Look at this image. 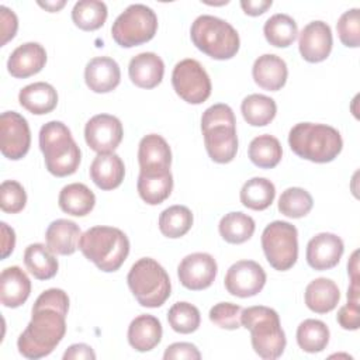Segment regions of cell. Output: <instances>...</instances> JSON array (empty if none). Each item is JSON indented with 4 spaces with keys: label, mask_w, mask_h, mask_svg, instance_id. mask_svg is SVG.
<instances>
[{
    "label": "cell",
    "mask_w": 360,
    "mask_h": 360,
    "mask_svg": "<svg viewBox=\"0 0 360 360\" xmlns=\"http://www.w3.org/2000/svg\"><path fill=\"white\" fill-rule=\"evenodd\" d=\"M69 297L60 288L45 290L32 305L31 321L18 336L20 354L37 360L53 352L66 333Z\"/></svg>",
    "instance_id": "6da1fadb"
},
{
    "label": "cell",
    "mask_w": 360,
    "mask_h": 360,
    "mask_svg": "<svg viewBox=\"0 0 360 360\" xmlns=\"http://www.w3.org/2000/svg\"><path fill=\"white\" fill-rule=\"evenodd\" d=\"M218 273L215 259L210 253L195 252L187 255L177 267V277L183 287L200 291L208 288Z\"/></svg>",
    "instance_id": "5bb4252c"
},
{
    "label": "cell",
    "mask_w": 360,
    "mask_h": 360,
    "mask_svg": "<svg viewBox=\"0 0 360 360\" xmlns=\"http://www.w3.org/2000/svg\"><path fill=\"white\" fill-rule=\"evenodd\" d=\"M158 31V15L141 3L128 6L112 22V39L122 48H132L150 41Z\"/></svg>",
    "instance_id": "ba28073f"
},
{
    "label": "cell",
    "mask_w": 360,
    "mask_h": 360,
    "mask_svg": "<svg viewBox=\"0 0 360 360\" xmlns=\"http://www.w3.org/2000/svg\"><path fill=\"white\" fill-rule=\"evenodd\" d=\"M163 359L165 360H174V359L200 360L201 359V353L197 349V346L193 345V343L177 342V343H172L170 346L166 347Z\"/></svg>",
    "instance_id": "bcb514c9"
},
{
    "label": "cell",
    "mask_w": 360,
    "mask_h": 360,
    "mask_svg": "<svg viewBox=\"0 0 360 360\" xmlns=\"http://www.w3.org/2000/svg\"><path fill=\"white\" fill-rule=\"evenodd\" d=\"M240 315L242 308L240 305L232 302H218L210 309V321L217 326L228 330H235L240 328Z\"/></svg>",
    "instance_id": "ee69618b"
},
{
    "label": "cell",
    "mask_w": 360,
    "mask_h": 360,
    "mask_svg": "<svg viewBox=\"0 0 360 360\" xmlns=\"http://www.w3.org/2000/svg\"><path fill=\"white\" fill-rule=\"evenodd\" d=\"M90 179L93 180V183L104 190H114L117 188L125 176V166L122 159L114 153H98L91 165H90Z\"/></svg>",
    "instance_id": "7402d4cb"
},
{
    "label": "cell",
    "mask_w": 360,
    "mask_h": 360,
    "mask_svg": "<svg viewBox=\"0 0 360 360\" xmlns=\"http://www.w3.org/2000/svg\"><path fill=\"white\" fill-rule=\"evenodd\" d=\"M66 4L65 0H59V1H38V6L48 10L49 13H55V11H59L63 6Z\"/></svg>",
    "instance_id": "f5cc1de1"
},
{
    "label": "cell",
    "mask_w": 360,
    "mask_h": 360,
    "mask_svg": "<svg viewBox=\"0 0 360 360\" xmlns=\"http://www.w3.org/2000/svg\"><path fill=\"white\" fill-rule=\"evenodd\" d=\"M31 146L27 120L15 111H4L0 117V149L10 160L22 159Z\"/></svg>",
    "instance_id": "8fae6325"
},
{
    "label": "cell",
    "mask_w": 360,
    "mask_h": 360,
    "mask_svg": "<svg viewBox=\"0 0 360 360\" xmlns=\"http://www.w3.org/2000/svg\"><path fill=\"white\" fill-rule=\"evenodd\" d=\"M240 202L250 210L263 211L271 205L276 197L274 184L266 177H253L240 188Z\"/></svg>",
    "instance_id": "836d02e7"
},
{
    "label": "cell",
    "mask_w": 360,
    "mask_h": 360,
    "mask_svg": "<svg viewBox=\"0 0 360 360\" xmlns=\"http://www.w3.org/2000/svg\"><path fill=\"white\" fill-rule=\"evenodd\" d=\"M27 204V193L15 180H4L0 186V207L7 214H17Z\"/></svg>",
    "instance_id": "7bdbcfd3"
},
{
    "label": "cell",
    "mask_w": 360,
    "mask_h": 360,
    "mask_svg": "<svg viewBox=\"0 0 360 360\" xmlns=\"http://www.w3.org/2000/svg\"><path fill=\"white\" fill-rule=\"evenodd\" d=\"M31 281L18 266L6 267L0 276V301L7 308L21 307L30 297Z\"/></svg>",
    "instance_id": "cb8c5ba5"
},
{
    "label": "cell",
    "mask_w": 360,
    "mask_h": 360,
    "mask_svg": "<svg viewBox=\"0 0 360 360\" xmlns=\"http://www.w3.org/2000/svg\"><path fill=\"white\" fill-rule=\"evenodd\" d=\"M167 322L174 332L187 335L198 329L201 315L195 305L186 301H179L170 307L167 312Z\"/></svg>",
    "instance_id": "60d3db41"
},
{
    "label": "cell",
    "mask_w": 360,
    "mask_h": 360,
    "mask_svg": "<svg viewBox=\"0 0 360 360\" xmlns=\"http://www.w3.org/2000/svg\"><path fill=\"white\" fill-rule=\"evenodd\" d=\"M240 322L250 332L252 347L259 357L274 360L284 353L287 339L278 314L273 308L264 305L248 307L242 309Z\"/></svg>",
    "instance_id": "5b68a950"
},
{
    "label": "cell",
    "mask_w": 360,
    "mask_h": 360,
    "mask_svg": "<svg viewBox=\"0 0 360 360\" xmlns=\"http://www.w3.org/2000/svg\"><path fill=\"white\" fill-rule=\"evenodd\" d=\"M108 10L104 1L80 0L72 8V20L83 31H94L104 25Z\"/></svg>",
    "instance_id": "74e56055"
},
{
    "label": "cell",
    "mask_w": 360,
    "mask_h": 360,
    "mask_svg": "<svg viewBox=\"0 0 360 360\" xmlns=\"http://www.w3.org/2000/svg\"><path fill=\"white\" fill-rule=\"evenodd\" d=\"M131 82L141 89H153L160 84L165 75V63L155 52H141L128 65Z\"/></svg>",
    "instance_id": "ffe728a7"
},
{
    "label": "cell",
    "mask_w": 360,
    "mask_h": 360,
    "mask_svg": "<svg viewBox=\"0 0 360 360\" xmlns=\"http://www.w3.org/2000/svg\"><path fill=\"white\" fill-rule=\"evenodd\" d=\"M333 45L330 27L321 21L308 22L298 37V49L304 60L309 63H318L325 60Z\"/></svg>",
    "instance_id": "9a60e30c"
},
{
    "label": "cell",
    "mask_w": 360,
    "mask_h": 360,
    "mask_svg": "<svg viewBox=\"0 0 360 360\" xmlns=\"http://www.w3.org/2000/svg\"><path fill=\"white\" fill-rule=\"evenodd\" d=\"M204 145L211 160L229 163L238 152L236 125H215L202 131Z\"/></svg>",
    "instance_id": "ac0fdd59"
},
{
    "label": "cell",
    "mask_w": 360,
    "mask_h": 360,
    "mask_svg": "<svg viewBox=\"0 0 360 360\" xmlns=\"http://www.w3.org/2000/svg\"><path fill=\"white\" fill-rule=\"evenodd\" d=\"M1 259H6L15 246V233L6 222H1Z\"/></svg>",
    "instance_id": "816d5d0a"
},
{
    "label": "cell",
    "mask_w": 360,
    "mask_h": 360,
    "mask_svg": "<svg viewBox=\"0 0 360 360\" xmlns=\"http://www.w3.org/2000/svg\"><path fill=\"white\" fill-rule=\"evenodd\" d=\"M225 288L231 295L248 298L259 294L266 284V271L255 260H239L225 274Z\"/></svg>",
    "instance_id": "7c38bea8"
},
{
    "label": "cell",
    "mask_w": 360,
    "mask_h": 360,
    "mask_svg": "<svg viewBox=\"0 0 360 360\" xmlns=\"http://www.w3.org/2000/svg\"><path fill=\"white\" fill-rule=\"evenodd\" d=\"M176 94L188 104H201L211 94V80L202 65L191 58L176 63L172 73Z\"/></svg>",
    "instance_id": "30bf717a"
},
{
    "label": "cell",
    "mask_w": 360,
    "mask_h": 360,
    "mask_svg": "<svg viewBox=\"0 0 360 360\" xmlns=\"http://www.w3.org/2000/svg\"><path fill=\"white\" fill-rule=\"evenodd\" d=\"M360 10L350 8L345 11L338 22L336 30L340 42L349 48H357L360 45Z\"/></svg>",
    "instance_id": "b9f144b4"
},
{
    "label": "cell",
    "mask_w": 360,
    "mask_h": 360,
    "mask_svg": "<svg viewBox=\"0 0 360 360\" xmlns=\"http://www.w3.org/2000/svg\"><path fill=\"white\" fill-rule=\"evenodd\" d=\"M18 28V18L15 15V13L6 7V6H0V30H1V46L6 45L10 39H13L15 37Z\"/></svg>",
    "instance_id": "c3c4849f"
},
{
    "label": "cell",
    "mask_w": 360,
    "mask_h": 360,
    "mask_svg": "<svg viewBox=\"0 0 360 360\" xmlns=\"http://www.w3.org/2000/svg\"><path fill=\"white\" fill-rule=\"evenodd\" d=\"M46 63V51L38 42H25L17 46L7 60V70L15 79H27L42 70Z\"/></svg>",
    "instance_id": "e0dca14e"
},
{
    "label": "cell",
    "mask_w": 360,
    "mask_h": 360,
    "mask_svg": "<svg viewBox=\"0 0 360 360\" xmlns=\"http://www.w3.org/2000/svg\"><path fill=\"white\" fill-rule=\"evenodd\" d=\"M18 101L31 114L44 115L58 105V93L52 84L35 82L20 90Z\"/></svg>",
    "instance_id": "f1b7e54d"
},
{
    "label": "cell",
    "mask_w": 360,
    "mask_h": 360,
    "mask_svg": "<svg viewBox=\"0 0 360 360\" xmlns=\"http://www.w3.org/2000/svg\"><path fill=\"white\" fill-rule=\"evenodd\" d=\"M193 226V214L186 205H172L159 215V231L170 239L184 236Z\"/></svg>",
    "instance_id": "f35d334b"
},
{
    "label": "cell",
    "mask_w": 360,
    "mask_h": 360,
    "mask_svg": "<svg viewBox=\"0 0 360 360\" xmlns=\"http://www.w3.org/2000/svg\"><path fill=\"white\" fill-rule=\"evenodd\" d=\"M127 283L136 301L146 308L162 307L172 292L169 274L152 257L136 260L128 271Z\"/></svg>",
    "instance_id": "52a82bcc"
},
{
    "label": "cell",
    "mask_w": 360,
    "mask_h": 360,
    "mask_svg": "<svg viewBox=\"0 0 360 360\" xmlns=\"http://www.w3.org/2000/svg\"><path fill=\"white\" fill-rule=\"evenodd\" d=\"M82 232L76 222L70 219H55L52 221L45 232V239L48 248L62 256H69L79 248Z\"/></svg>",
    "instance_id": "4316f807"
},
{
    "label": "cell",
    "mask_w": 360,
    "mask_h": 360,
    "mask_svg": "<svg viewBox=\"0 0 360 360\" xmlns=\"http://www.w3.org/2000/svg\"><path fill=\"white\" fill-rule=\"evenodd\" d=\"M190 37L197 49L217 60L233 58L240 46L238 31L228 21L210 14L194 20Z\"/></svg>",
    "instance_id": "8992f818"
},
{
    "label": "cell",
    "mask_w": 360,
    "mask_h": 360,
    "mask_svg": "<svg viewBox=\"0 0 360 360\" xmlns=\"http://www.w3.org/2000/svg\"><path fill=\"white\" fill-rule=\"evenodd\" d=\"M312 195L301 187L285 188L278 198V211L288 218H302L312 210Z\"/></svg>",
    "instance_id": "ab89813d"
},
{
    "label": "cell",
    "mask_w": 360,
    "mask_h": 360,
    "mask_svg": "<svg viewBox=\"0 0 360 360\" xmlns=\"http://www.w3.org/2000/svg\"><path fill=\"white\" fill-rule=\"evenodd\" d=\"M273 4L271 0H242L240 7L245 11V14L256 17L263 13H266L267 8H270Z\"/></svg>",
    "instance_id": "f907efd6"
},
{
    "label": "cell",
    "mask_w": 360,
    "mask_h": 360,
    "mask_svg": "<svg viewBox=\"0 0 360 360\" xmlns=\"http://www.w3.org/2000/svg\"><path fill=\"white\" fill-rule=\"evenodd\" d=\"M359 312H360L359 302L347 301V304L340 307V309L336 315V321L346 330H357L359 325H360Z\"/></svg>",
    "instance_id": "7dc6e473"
},
{
    "label": "cell",
    "mask_w": 360,
    "mask_h": 360,
    "mask_svg": "<svg viewBox=\"0 0 360 360\" xmlns=\"http://www.w3.org/2000/svg\"><path fill=\"white\" fill-rule=\"evenodd\" d=\"M248 155L255 166L260 169H273L280 163L283 149L276 136L263 134L250 141Z\"/></svg>",
    "instance_id": "1f68e13d"
},
{
    "label": "cell",
    "mask_w": 360,
    "mask_h": 360,
    "mask_svg": "<svg viewBox=\"0 0 360 360\" xmlns=\"http://www.w3.org/2000/svg\"><path fill=\"white\" fill-rule=\"evenodd\" d=\"M262 248L269 264L274 270H290L298 259L297 228L287 221L270 222L263 229Z\"/></svg>",
    "instance_id": "9c48e42d"
},
{
    "label": "cell",
    "mask_w": 360,
    "mask_h": 360,
    "mask_svg": "<svg viewBox=\"0 0 360 360\" xmlns=\"http://www.w3.org/2000/svg\"><path fill=\"white\" fill-rule=\"evenodd\" d=\"M162 323L149 314H142L134 318L128 326V342L138 352H149L162 340Z\"/></svg>",
    "instance_id": "d4e9b609"
},
{
    "label": "cell",
    "mask_w": 360,
    "mask_h": 360,
    "mask_svg": "<svg viewBox=\"0 0 360 360\" xmlns=\"http://www.w3.org/2000/svg\"><path fill=\"white\" fill-rule=\"evenodd\" d=\"M39 149L51 174L66 177L79 169L80 148L75 142L70 129L62 121H49L41 127Z\"/></svg>",
    "instance_id": "277c9868"
},
{
    "label": "cell",
    "mask_w": 360,
    "mask_h": 360,
    "mask_svg": "<svg viewBox=\"0 0 360 360\" xmlns=\"http://www.w3.org/2000/svg\"><path fill=\"white\" fill-rule=\"evenodd\" d=\"M136 188L139 197L149 205L163 202L173 190V176L166 170H139Z\"/></svg>",
    "instance_id": "603a6c76"
},
{
    "label": "cell",
    "mask_w": 360,
    "mask_h": 360,
    "mask_svg": "<svg viewBox=\"0 0 360 360\" xmlns=\"http://www.w3.org/2000/svg\"><path fill=\"white\" fill-rule=\"evenodd\" d=\"M139 170H166L172 165V150L166 139L158 134L145 135L138 146Z\"/></svg>",
    "instance_id": "484cf974"
},
{
    "label": "cell",
    "mask_w": 360,
    "mask_h": 360,
    "mask_svg": "<svg viewBox=\"0 0 360 360\" xmlns=\"http://www.w3.org/2000/svg\"><path fill=\"white\" fill-rule=\"evenodd\" d=\"M288 145L301 159L328 163L342 152L343 141L339 131L330 125L300 122L290 129Z\"/></svg>",
    "instance_id": "7a4b0ae2"
},
{
    "label": "cell",
    "mask_w": 360,
    "mask_h": 360,
    "mask_svg": "<svg viewBox=\"0 0 360 360\" xmlns=\"http://www.w3.org/2000/svg\"><path fill=\"white\" fill-rule=\"evenodd\" d=\"M24 264L37 280H49L59 269L55 253L44 243H31L25 248Z\"/></svg>",
    "instance_id": "4dcf8cb0"
},
{
    "label": "cell",
    "mask_w": 360,
    "mask_h": 360,
    "mask_svg": "<svg viewBox=\"0 0 360 360\" xmlns=\"http://www.w3.org/2000/svg\"><path fill=\"white\" fill-rule=\"evenodd\" d=\"M79 249L83 256L105 273L117 271L129 253L128 236L114 226H93L82 233Z\"/></svg>",
    "instance_id": "3957f363"
},
{
    "label": "cell",
    "mask_w": 360,
    "mask_h": 360,
    "mask_svg": "<svg viewBox=\"0 0 360 360\" xmlns=\"http://www.w3.org/2000/svg\"><path fill=\"white\" fill-rule=\"evenodd\" d=\"M343 250V240L338 235L330 232L316 233L307 245V263L314 270H329L340 262Z\"/></svg>",
    "instance_id": "2e32d148"
},
{
    "label": "cell",
    "mask_w": 360,
    "mask_h": 360,
    "mask_svg": "<svg viewBox=\"0 0 360 360\" xmlns=\"http://www.w3.org/2000/svg\"><path fill=\"white\" fill-rule=\"evenodd\" d=\"M215 125H236L235 114L228 104H214L208 107L201 117V131Z\"/></svg>",
    "instance_id": "f6af8a7d"
},
{
    "label": "cell",
    "mask_w": 360,
    "mask_h": 360,
    "mask_svg": "<svg viewBox=\"0 0 360 360\" xmlns=\"http://www.w3.org/2000/svg\"><path fill=\"white\" fill-rule=\"evenodd\" d=\"M84 82L94 93H110L121 82L120 66L108 56L93 58L86 65Z\"/></svg>",
    "instance_id": "d6986e66"
},
{
    "label": "cell",
    "mask_w": 360,
    "mask_h": 360,
    "mask_svg": "<svg viewBox=\"0 0 360 360\" xmlns=\"http://www.w3.org/2000/svg\"><path fill=\"white\" fill-rule=\"evenodd\" d=\"M252 76L259 87L269 91H277L284 87L287 82V63L277 55L264 53L255 60Z\"/></svg>",
    "instance_id": "44dd1931"
},
{
    "label": "cell",
    "mask_w": 360,
    "mask_h": 360,
    "mask_svg": "<svg viewBox=\"0 0 360 360\" xmlns=\"http://www.w3.org/2000/svg\"><path fill=\"white\" fill-rule=\"evenodd\" d=\"M297 343L302 352L319 353L329 343V328L319 319H305L297 328Z\"/></svg>",
    "instance_id": "8d00e7d4"
},
{
    "label": "cell",
    "mask_w": 360,
    "mask_h": 360,
    "mask_svg": "<svg viewBox=\"0 0 360 360\" xmlns=\"http://www.w3.org/2000/svg\"><path fill=\"white\" fill-rule=\"evenodd\" d=\"M94 350L86 343H75L63 353V360H94Z\"/></svg>",
    "instance_id": "681fc988"
},
{
    "label": "cell",
    "mask_w": 360,
    "mask_h": 360,
    "mask_svg": "<svg viewBox=\"0 0 360 360\" xmlns=\"http://www.w3.org/2000/svg\"><path fill=\"white\" fill-rule=\"evenodd\" d=\"M307 307L315 314H328L333 311L340 300V291L336 283L326 277L312 280L304 292Z\"/></svg>",
    "instance_id": "83f0119b"
},
{
    "label": "cell",
    "mask_w": 360,
    "mask_h": 360,
    "mask_svg": "<svg viewBox=\"0 0 360 360\" xmlns=\"http://www.w3.org/2000/svg\"><path fill=\"white\" fill-rule=\"evenodd\" d=\"M245 121L252 127H264L270 124L277 112L276 101L264 94H249L240 104Z\"/></svg>",
    "instance_id": "d590c367"
},
{
    "label": "cell",
    "mask_w": 360,
    "mask_h": 360,
    "mask_svg": "<svg viewBox=\"0 0 360 360\" xmlns=\"http://www.w3.org/2000/svg\"><path fill=\"white\" fill-rule=\"evenodd\" d=\"M59 208L73 217H84L96 205L94 193L83 183H70L65 186L58 197Z\"/></svg>",
    "instance_id": "f546056e"
},
{
    "label": "cell",
    "mask_w": 360,
    "mask_h": 360,
    "mask_svg": "<svg viewBox=\"0 0 360 360\" xmlns=\"http://www.w3.org/2000/svg\"><path fill=\"white\" fill-rule=\"evenodd\" d=\"M122 136V124L111 114H97L91 117L84 127L86 143L97 153L114 152L121 143Z\"/></svg>",
    "instance_id": "4fadbf2b"
},
{
    "label": "cell",
    "mask_w": 360,
    "mask_h": 360,
    "mask_svg": "<svg viewBox=\"0 0 360 360\" xmlns=\"http://www.w3.org/2000/svg\"><path fill=\"white\" fill-rule=\"evenodd\" d=\"M255 228L256 225L253 218L240 211L225 214L218 225V231L222 239L232 245H239L249 240L255 233Z\"/></svg>",
    "instance_id": "d6a6232c"
},
{
    "label": "cell",
    "mask_w": 360,
    "mask_h": 360,
    "mask_svg": "<svg viewBox=\"0 0 360 360\" xmlns=\"http://www.w3.org/2000/svg\"><path fill=\"white\" fill-rule=\"evenodd\" d=\"M263 34L270 45L276 48H287L295 41L298 35V27L292 17L288 14L277 13L264 22Z\"/></svg>",
    "instance_id": "e575fe53"
}]
</instances>
